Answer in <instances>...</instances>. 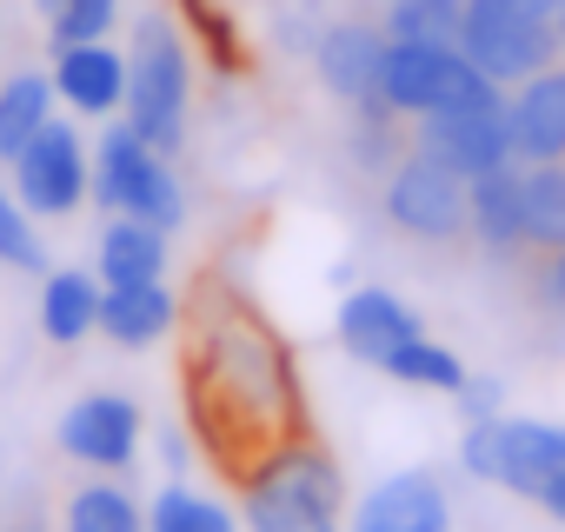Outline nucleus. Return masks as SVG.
<instances>
[{
	"label": "nucleus",
	"mask_w": 565,
	"mask_h": 532,
	"mask_svg": "<svg viewBox=\"0 0 565 532\" xmlns=\"http://www.w3.org/2000/svg\"><path fill=\"white\" fill-rule=\"evenodd\" d=\"M147 532H233V519H226V506H213L206 492L167 486V492L153 499V512H147Z\"/></svg>",
	"instance_id": "a878e982"
},
{
	"label": "nucleus",
	"mask_w": 565,
	"mask_h": 532,
	"mask_svg": "<svg viewBox=\"0 0 565 532\" xmlns=\"http://www.w3.org/2000/svg\"><path fill=\"white\" fill-rule=\"evenodd\" d=\"M393 233L419 240V246H452L466 233V180L446 173L439 160H426L419 147H406V160L386 173V193H380Z\"/></svg>",
	"instance_id": "0eeeda50"
},
{
	"label": "nucleus",
	"mask_w": 565,
	"mask_h": 532,
	"mask_svg": "<svg viewBox=\"0 0 565 532\" xmlns=\"http://www.w3.org/2000/svg\"><path fill=\"white\" fill-rule=\"evenodd\" d=\"M459 54H466L486 81L519 87V81H532L539 67L558 61V28H552V21H525V14H499V8H479V0H466Z\"/></svg>",
	"instance_id": "6e6552de"
},
{
	"label": "nucleus",
	"mask_w": 565,
	"mask_h": 532,
	"mask_svg": "<svg viewBox=\"0 0 565 532\" xmlns=\"http://www.w3.org/2000/svg\"><path fill=\"white\" fill-rule=\"evenodd\" d=\"M54 120V74H14L8 87H0V160L14 167V153Z\"/></svg>",
	"instance_id": "4be33fe9"
},
{
	"label": "nucleus",
	"mask_w": 565,
	"mask_h": 532,
	"mask_svg": "<svg viewBox=\"0 0 565 532\" xmlns=\"http://www.w3.org/2000/svg\"><path fill=\"white\" fill-rule=\"evenodd\" d=\"M54 94L74 114H114V107H127V61L107 41L54 47Z\"/></svg>",
	"instance_id": "f3484780"
},
{
	"label": "nucleus",
	"mask_w": 565,
	"mask_h": 532,
	"mask_svg": "<svg viewBox=\"0 0 565 532\" xmlns=\"http://www.w3.org/2000/svg\"><path fill=\"white\" fill-rule=\"evenodd\" d=\"M94 274L100 287H140V280H160L167 274V233L134 220V213H114L100 226V253H94Z\"/></svg>",
	"instance_id": "a211bd4d"
},
{
	"label": "nucleus",
	"mask_w": 565,
	"mask_h": 532,
	"mask_svg": "<svg viewBox=\"0 0 565 532\" xmlns=\"http://www.w3.org/2000/svg\"><path fill=\"white\" fill-rule=\"evenodd\" d=\"M386 41L406 47H459L466 34V0H386Z\"/></svg>",
	"instance_id": "5701e85b"
},
{
	"label": "nucleus",
	"mask_w": 565,
	"mask_h": 532,
	"mask_svg": "<svg viewBox=\"0 0 565 532\" xmlns=\"http://www.w3.org/2000/svg\"><path fill=\"white\" fill-rule=\"evenodd\" d=\"M14 532H41V525H14Z\"/></svg>",
	"instance_id": "c9c22d12"
},
{
	"label": "nucleus",
	"mask_w": 565,
	"mask_h": 532,
	"mask_svg": "<svg viewBox=\"0 0 565 532\" xmlns=\"http://www.w3.org/2000/svg\"><path fill=\"white\" fill-rule=\"evenodd\" d=\"M380 100H386L399 120H426V114L499 107V100H505V87H499V81H486L459 47H406V41H386Z\"/></svg>",
	"instance_id": "20e7f679"
},
{
	"label": "nucleus",
	"mask_w": 565,
	"mask_h": 532,
	"mask_svg": "<svg viewBox=\"0 0 565 532\" xmlns=\"http://www.w3.org/2000/svg\"><path fill=\"white\" fill-rule=\"evenodd\" d=\"M426 333V320L399 300V294H386V287H360V294H347L340 300V347L353 353V360H366V366H386L406 340H419Z\"/></svg>",
	"instance_id": "ddd939ff"
},
{
	"label": "nucleus",
	"mask_w": 565,
	"mask_h": 532,
	"mask_svg": "<svg viewBox=\"0 0 565 532\" xmlns=\"http://www.w3.org/2000/svg\"><path fill=\"white\" fill-rule=\"evenodd\" d=\"M525 280H532L539 307L565 313V246H558V253H545V259H532V266H525Z\"/></svg>",
	"instance_id": "7c9ffc66"
},
{
	"label": "nucleus",
	"mask_w": 565,
	"mask_h": 532,
	"mask_svg": "<svg viewBox=\"0 0 565 532\" xmlns=\"http://www.w3.org/2000/svg\"><path fill=\"white\" fill-rule=\"evenodd\" d=\"M353 532H452V512H446V492L433 472H393L380 479L360 512H353Z\"/></svg>",
	"instance_id": "2eb2a0df"
},
{
	"label": "nucleus",
	"mask_w": 565,
	"mask_h": 532,
	"mask_svg": "<svg viewBox=\"0 0 565 532\" xmlns=\"http://www.w3.org/2000/svg\"><path fill=\"white\" fill-rule=\"evenodd\" d=\"M61 453L81 459V466H100V472H120L134 466L140 453V406L127 393H87L61 413Z\"/></svg>",
	"instance_id": "9b49d317"
},
{
	"label": "nucleus",
	"mask_w": 565,
	"mask_h": 532,
	"mask_svg": "<svg viewBox=\"0 0 565 532\" xmlns=\"http://www.w3.org/2000/svg\"><path fill=\"white\" fill-rule=\"evenodd\" d=\"M67 532H147L140 519V499L114 479H87L74 499H67Z\"/></svg>",
	"instance_id": "b1692460"
},
{
	"label": "nucleus",
	"mask_w": 565,
	"mask_h": 532,
	"mask_svg": "<svg viewBox=\"0 0 565 532\" xmlns=\"http://www.w3.org/2000/svg\"><path fill=\"white\" fill-rule=\"evenodd\" d=\"M452 400H459V419L472 426V419H499V406H505V386H499L492 373H466V386H459Z\"/></svg>",
	"instance_id": "c756f323"
},
{
	"label": "nucleus",
	"mask_w": 565,
	"mask_h": 532,
	"mask_svg": "<svg viewBox=\"0 0 565 532\" xmlns=\"http://www.w3.org/2000/svg\"><path fill=\"white\" fill-rule=\"evenodd\" d=\"M87 180H94V167H87L81 134H74L67 120H47V127L14 153V200H21L28 213H47V220L74 213V206L87 200Z\"/></svg>",
	"instance_id": "1a4fd4ad"
},
{
	"label": "nucleus",
	"mask_w": 565,
	"mask_h": 532,
	"mask_svg": "<svg viewBox=\"0 0 565 532\" xmlns=\"http://www.w3.org/2000/svg\"><path fill=\"white\" fill-rule=\"evenodd\" d=\"M380 373H393L399 386H426V393H459V386H466L459 353H446V347H439V340H426V333H419V340H406Z\"/></svg>",
	"instance_id": "393cba45"
},
{
	"label": "nucleus",
	"mask_w": 565,
	"mask_h": 532,
	"mask_svg": "<svg viewBox=\"0 0 565 532\" xmlns=\"http://www.w3.org/2000/svg\"><path fill=\"white\" fill-rule=\"evenodd\" d=\"M413 147L426 160H439L459 180H479L492 167H512V120L505 100L499 107H466V114H426L413 120Z\"/></svg>",
	"instance_id": "9d476101"
},
{
	"label": "nucleus",
	"mask_w": 565,
	"mask_h": 532,
	"mask_svg": "<svg viewBox=\"0 0 565 532\" xmlns=\"http://www.w3.org/2000/svg\"><path fill=\"white\" fill-rule=\"evenodd\" d=\"M160 453H167V466H173V472H186V439H180V433H167V439H160Z\"/></svg>",
	"instance_id": "473e14b6"
},
{
	"label": "nucleus",
	"mask_w": 565,
	"mask_h": 532,
	"mask_svg": "<svg viewBox=\"0 0 565 532\" xmlns=\"http://www.w3.org/2000/svg\"><path fill=\"white\" fill-rule=\"evenodd\" d=\"M34 8H41V14H47V21H54V14H61V8H67V0H34Z\"/></svg>",
	"instance_id": "72a5a7b5"
},
{
	"label": "nucleus",
	"mask_w": 565,
	"mask_h": 532,
	"mask_svg": "<svg viewBox=\"0 0 565 532\" xmlns=\"http://www.w3.org/2000/svg\"><path fill=\"white\" fill-rule=\"evenodd\" d=\"M512 120V160H565V67H539L532 81H519V94L505 100Z\"/></svg>",
	"instance_id": "4468645a"
},
{
	"label": "nucleus",
	"mask_w": 565,
	"mask_h": 532,
	"mask_svg": "<svg viewBox=\"0 0 565 532\" xmlns=\"http://www.w3.org/2000/svg\"><path fill=\"white\" fill-rule=\"evenodd\" d=\"M100 327V274H81V266H61L41 287V333L54 347H74Z\"/></svg>",
	"instance_id": "aec40b11"
},
{
	"label": "nucleus",
	"mask_w": 565,
	"mask_h": 532,
	"mask_svg": "<svg viewBox=\"0 0 565 532\" xmlns=\"http://www.w3.org/2000/svg\"><path fill=\"white\" fill-rule=\"evenodd\" d=\"M519 187H525V259H545L565 246V160H532L519 167Z\"/></svg>",
	"instance_id": "412c9836"
},
{
	"label": "nucleus",
	"mask_w": 565,
	"mask_h": 532,
	"mask_svg": "<svg viewBox=\"0 0 565 532\" xmlns=\"http://www.w3.org/2000/svg\"><path fill=\"white\" fill-rule=\"evenodd\" d=\"M239 506H246V532H340V506H347L340 459L327 453V439H307L259 486H246Z\"/></svg>",
	"instance_id": "f03ea898"
},
{
	"label": "nucleus",
	"mask_w": 565,
	"mask_h": 532,
	"mask_svg": "<svg viewBox=\"0 0 565 532\" xmlns=\"http://www.w3.org/2000/svg\"><path fill=\"white\" fill-rule=\"evenodd\" d=\"M186 47L173 34L167 14H147L134 34V61H127V127L153 147V153H180L186 147Z\"/></svg>",
	"instance_id": "7ed1b4c3"
},
{
	"label": "nucleus",
	"mask_w": 565,
	"mask_h": 532,
	"mask_svg": "<svg viewBox=\"0 0 565 532\" xmlns=\"http://www.w3.org/2000/svg\"><path fill=\"white\" fill-rule=\"evenodd\" d=\"M180 406H186L193 446L206 453V466L233 492L259 486L287 453L320 439L287 333H279L259 313V300L226 274H200L193 294H186Z\"/></svg>",
	"instance_id": "f257e3e1"
},
{
	"label": "nucleus",
	"mask_w": 565,
	"mask_h": 532,
	"mask_svg": "<svg viewBox=\"0 0 565 532\" xmlns=\"http://www.w3.org/2000/svg\"><path fill=\"white\" fill-rule=\"evenodd\" d=\"M313 67L327 81V94H340L347 107L380 100V67H386V28L373 21H333L313 47Z\"/></svg>",
	"instance_id": "f8f14e48"
},
{
	"label": "nucleus",
	"mask_w": 565,
	"mask_h": 532,
	"mask_svg": "<svg viewBox=\"0 0 565 532\" xmlns=\"http://www.w3.org/2000/svg\"><path fill=\"white\" fill-rule=\"evenodd\" d=\"M87 193H94L100 213H134V220H147V226H160V233H173V226L186 220V193H180L167 153H153L127 120L100 134Z\"/></svg>",
	"instance_id": "39448f33"
},
{
	"label": "nucleus",
	"mask_w": 565,
	"mask_h": 532,
	"mask_svg": "<svg viewBox=\"0 0 565 532\" xmlns=\"http://www.w3.org/2000/svg\"><path fill=\"white\" fill-rule=\"evenodd\" d=\"M186 28H193V41L206 47V61H213L220 74H239V67H246V61H239V41H233L226 0H186Z\"/></svg>",
	"instance_id": "cd10ccee"
},
{
	"label": "nucleus",
	"mask_w": 565,
	"mask_h": 532,
	"mask_svg": "<svg viewBox=\"0 0 565 532\" xmlns=\"http://www.w3.org/2000/svg\"><path fill=\"white\" fill-rule=\"evenodd\" d=\"M532 506H545L552 519H565V472H552V479H545V486L532 492Z\"/></svg>",
	"instance_id": "2f4dec72"
},
{
	"label": "nucleus",
	"mask_w": 565,
	"mask_h": 532,
	"mask_svg": "<svg viewBox=\"0 0 565 532\" xmlns=\"http://www.w3.org/2000/svg\"><path fill=\"white\" fill-rule=\"evenodd\" d=\"M180 320V300L160 287V280H140V287H100V333L114 347H153L160 333H173Z\"/></svg>",
	"instance_id": "6ab92c4d"
},
{
	"label": "nucleus",
	"mask_w": 565,
	"mask_h": 532,
	"mask_svg": "<svg viewBox=\"0 0 565 532\" xmlns=\"http://www.w3.org/2000/svg\"><path fill=\"white\" fill-rule=\"evenodd\" d=\"M459 466L472 479H492L519 499H532L552 472H565V426L545 419H472L459 433Z\"/></svg>",
	"instance_id": "423d86ee"
},
{
	"label": "nucleus",
	"mask_w": 565,
	"mask_h": 532,
	"mask_svg": "<svg viewBox=\"0 0 565 532\" xmlns=\"http://www.w3.org/2000/svg\"><path fill=\"white\" fill-rule=\"evenodd\" d=\"M120 14V0H67V8L54 14V47H81V41H107Z\"/></svg>",
	"instance_id": "c85d7f7f"
},
{
	"label": "nucleus",
	"mask_w": 565,
	"mask_h": 532,
	"mask_svg": "<svg viewBox=\"0 0 565 532\" xmlns=\"http://www.w3.org/2000/svg\"><path fill=\"white\" fill-rule=\"evenodd\" d=\"M0 259H8L14 274H47V246H41L28 206H21L8 187H0Z\"/></svg>",
	"instance_id": "bb28decb"
},
{
	"label": "nucleus",
	"mask_w": 565,
	"mask_h": 532,
	"mask_svg": "<svg viewBox=\"0 0 565 532\" xmlns=\"http://www.w3.org/2000/svg\"><path fill=\"white\" fill-rule=\"evenodd\" d=\"M466 233L492 259H525V187H519V160L466 180Z\"/></svg>",
	"instance_id": "dca6fc26"
},
{
	"label": "nucleus",
	"mask_w": 565,
	"mask_h": 532,
	"mask_svg": "<svg viewBox=\"0 0 565 532\" xmlns=\"http://www.w3.org/2000/svg\"><path fill=\"white\" fill-rule=\"evenodd\" d=\"M552 28H558V47H565V0H558V14H552Z\"/></svg>",
	"instance_id": "f704fd0d"
}]
</instances>
